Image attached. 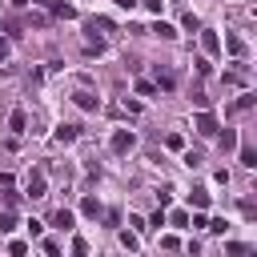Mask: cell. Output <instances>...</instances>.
<instances>
[{
    "mask_svg": "<svg viewBox=\"0 0 257 257\" xmlns=\"http://www.w3.org/2000/svg\"><path fill=\"white\" fill-rule=\"evenodd\" d=\"M24 189H28V197H32V201L48 197V181H44V169H32V173H28V185H24Z\"/></svg>",
    "mask_w": 257,
    "mask_h": 257,
    "instance_id": "1",
    "label": "cell"
},
{
    "mask_svg": "<svg viewBox=\"0 0 257 257\" xmlns=\"http://www.w3.org/2000/svg\"><path fill=\"white\" fill-rule=\"evenodd\" d=\"M197 133H201V137H217V133H221V124H217V116H213L209 108L197 112Z\"/></svg>",
    "mask_w": 257,
    "mask_h": 257,
    "instance_id": "2",
    "label": "cell"
},
{
    "mask_svg": "<svg viewBox=\"0 0 257 257\" xmlns=\"http://www.w3.org/2000/svg\"><path fill=\"white\" fill-rule=\"evenodd\" d=\"M133 145H137L133 128H116V133H112V153H128Z\"/></svg>",
    "mask_w": 257,
    "mask_h": 257,
    "instance_id": "3",
    "label": "cell"
},
{
    "mask_svg": "<svg viewBox=\"0 0 257 257\" xmlns=\"http://www.w3.org/2000/svg\"><path fill=\"white\" fill-rule=\"evenodd\" d=\"M201 48H205V56H217L221 52V36L213 28H201Z\"/></svg>",
    "mask_w": 257,
    "mask_h": 257,
    "instance_id": "4",
    "label": "cell"
},
{
    "mask_svg": "<svg viewBox=\"0 0 257 257\" xmlns=\"http://www.w3.org/2000/svg\"><path fill=\"white\" fill-rule=\"evenodd\" d=\"M52 225H56V229H64V233H72V225H76L72 209H56V213H52Z\"/></svg>",
    "mask_w": 257,
    "mask_h": 257,
    "instance_id": "5",
    "label": "cell"
},
{
    "mask_svg": "<svg viewBox=\"0 0 257 257\" xmlns=\"http://www.w3.org/2000/svg\"><path fill=\"white\" fill-rule=\"evenodd\" d=\"M8 128H12V133H24V128H28V112H24V108H12V116H8Z\"/></svg>",
    "mask_w": 257,
    "mask_h": 257,
    "instance_id": "6",
    "label": "cell"
},
{
    "mask_svg": "<svg viewBox=\"0 0 257 257\" xmlns=\"http://www.w3.org/2000/svg\"><path fill=\"white\" fill-rule=\"evenodd\" d=\"M225 48H229L233 56H245V40H241L237 32H225Z\"/></svg>",
    "mask_w": 257,
    "mask_h": 257,
    "instance_id": "7",
    "label": "cell"
},
{
    "mask_svg": "<svg viewBox=\"0 0 257 257\" xmlns=\"http://www.w3.org/2000/svg\"><path fill=\"white\" fill-rule=\"evenodd\" d=\"M72 100H76V104H80V108H84V112H96V108H100V100H96V96H92V92H76V96H72Z\"/></svg>",
    "mask_w": 257,
    "mask_h": 257,
    "instance_id": "8",
    "label": "cell"
},
{
    "mask_svg": "<svg viewBox=\"0 0 257 257\" xmlns=\"http://www.w3.org/2000/svg\"><path fill=\"white\" fill-rule=\"evenodd\" d=\"M217 145H221V153H233V149H237V133H233V128L217 133Z\"/></svg>",
    "mask_w": 257,
    "mask_h": 257,
    "instance_id": "9",
    "label": "cell"
},
{
    "mask_svg": "<svg viewBox=\"0 0 257 257\" xmlns=\"http://www.w3.org/2000/svg\"><path fill=\"white\" fill-rule=\"evenodd\" d=\"M80 213H84V217H100L104 209H100V201H96V197H84V201H80Z\"/></svg>",
    "mask_w": 257,
    "mask_h": 257,
    "instance_id": "10",
    "label": "cell"
},
{
    "mask_svg": "<svg viewBox=\"0 0 257 257\" xmlns=\"http://www.w3.org/2000/svg\"><path fill=\"white\" fill-rule=\"evenodd\" d=\"M241 165L245 169H257V145H241Z\"/></svg>",
    "mask_w": 257,
    "mask_h": 257,
    "instance_id": "11",
    "label": "cell"
},
{
    "mask_svg": "<svg viewBox=\"0 0 257 257\" xmlns=\"http://www.w3.org/2000/svg\"><path fill=\"white\" fill-rule=\"evenodd\" d=\"M48 8H52L56 16H64V20H76V8H72V4H60V0H52Z\"/></svg>",
    "mask_w": 257,
    "mask_h": 257,
    "instance_id": "12",
    "label": "cell"
},
{
    "mask_svg": "<svg viewBox=\"0 0 257 257\" xmlns=\"http://www.w3.org/2000/svg\"><path fill=\"white\" fill-rule=\"evenodd\" d=\"M149 32H157L161 40H173V36H177V28H173V24H165V20H157V24L149 28Z\"/></svg>",
    "mask_w": 257,
    "mask_h": 257,
    "instance_id": "13",
    "label": "cell"
},
{
    "mask_svg": "<svg viewBox=\"0 0 257 257\" xmlns=\"http://www.w3.org/2000/svg\"><path fill=\"white\" fill-rule=\"evenodd\" d=\"M253 104H257V96H253V92H241V96L233 100V112H245V108H253Z\"/></svg>",
    "mask_w": 257,
    "mask_h": 257,
    "instance_id": "14",
    "label": "cell"
},
{
    "mask_svg": "<svg viewBox=\"0 0 257 257\" xmlns=\"http://www.w3.org/2000/svg\"><path fill=\"white\" fill-rule=\"evenodd\" d=\"M189 205H193V209H209V193H205V189H193V193H189Z\"/></svg>",
    "mask_w": 257,
    "mask_h": 257,
    "instance_id": "15",
    "label": "cell"
},
{
    "mask_svg": "<svg viewBox=\"0 0 257 257\" xmlns=\"http://www.w3.org/2000/svg\"><path fill=\"white\" fill-rule=\"evenodd\" d=\"M157 88L173 92V88H177V76H173V72H157Z\"/></svg>",
    "mask_w": 257,
    "mask_h": 257,
    "instance_id": "16",
    "label": "cell"
},
{
    "mask_svg": "<svg viewBox=\"0 0 257 257\" xmlns=\"http://www.w3.org/2000/svg\"><path fill=\"white\" fill-rule=\"evenodd\" d=\"M225 257H249V249L241 241H225Z\"/></svg>",
    "mask_w": 257,
    "mask_h": 257,
    "instance_id": "17",
    "label": "cell"
},
{
    "mask_svg": "<svg viewBox=\"0 0 257 257\" xmlns=\"http://www.w3.org/2000/svg\"><path fill=\"white\" fill-rule=\"evenodd\" d=\"M16 229V217H12V209H0V233H12Z\"/></svg>",
    "mask_w": 257,
    "mask_h": 257,
    "instance_id": "18",
    "label": "cell"
},
{
    "mask_svg": "<svg viewBox=\"0 0 257 257\" xmlns=\"http://www.w3.org/2000/svg\"><path fill=\"white\" fill-rule=\"evenodd\" d=\"M56 141H64V145L76 141V124H60V128H56Z\"/></svg>",
    "mask_w": 257,
    "mask_h": 257,
    "instance_id": "19",
    "label": "cell"
},
{
    "mask_svg": "<svg viewBox=\"0 0 257 257\" xmlns=\"http://www.w3.org/2000/svg\"><path fill=\"white\" fill-rule=\"evenodd\" d=\"M72 257H88V241L84 237H72Z\"/></svg>",
    "mask_w": 257,
    "mask_h": 257,
    "instance_id": "20",
    "label": "cell"
},
{
    "mask_svg": "<svg viewBox=\"0 0 257 257\" xmlns=\"http://www.w3.org/2000/svg\"><path fill=\"white\" fill-rule=\"evenodd\" d=\"M169 221H173V225H177V229H189V213H185V209H177V213H173V217H169Z\"/></svg>",
    "mask_w": 257,
    "mask_h": 257,
    "instance_id": "21",
    "label": "cell"
},
{
    "mask_svg": "<svg viewBox=\"0 0 257 257\" xmlns=\"http://www.w3.org/2000/svg\"><path fill=\"white\" fill-rule=\"evenodd\" d=\"M120 245H124V249L133 253V249H137V233H128V229H120Z\"/></svg>",
    "mask_w": 257,
    "mask_h": 257,
    "instance_id": "22",
    "label": "cell"
},
{
    "mask_svg": "<svg viewBox=\"0 0 257 257\" xmlns=\"http://www.w3.org/2000/svg\"><path fill=\"white\" fill-rule=\"evenodd\" d=\"M225 229H229L225 217H213V221H209V233H225Z\"/></svg>",
    "mask_w": 257,
    "mask_h": 257,
    "instance_id": "23",
    "label": "cell"
},
{
    "mask_svg": "<svg viewBox=\"0 0 257 257\" xmlns=\"http://www.w3.org/2000/svg\"><path fill=\"white\" fill-rule=\"evenodd\" d=\"M44 253H48V257H60V241H52V237H44Z\"/></svg>",
    "mask_w": 257,
    "mask_h": 257,
    "instance_id": "24",
    "label": "cell"
},
{
    "mask_svg": "<svg viewBox=\"0 0 257 257\" xmlns=\"http://www.w3.org/2000/svg\"><path fill=\"white\" fill-rule=\"evenodd\" d=\"M185 28H189V32H201V20H197L193 12H185Z\"/></svg>",
    "mask_w": 257,
    "mask_h": 257,
    "instance_id": "25",
    "label": "cell"
},
{
    "mask_svg": "<svg viewBox=\"0 0 257 257\" xmlns=\"http://www.w3.org/2000/svg\"><path fill=\"white\" fill-rule=\"evenodd\" d=\"M137 92H141V96H153V92H157V84H149V80H137Z\"/></svg>",
    "mask_w": 257,
    "mask_h": 257,
    "instance_id": "26",
    "label": "cell"
},
{
    "mask_svg": "<svg viewBox=\"0 0 257 257\" xmlns=\"http://www.w3.org/2000/svg\"><path fill=\"white\" fill-rule=\"evenodd\" d=\"M165 145H169V149H185V141H181V133H169V137H165Z\"/></svg>",
    "mask_w": 257,
    "mask_h": 257,
    "instance_id": "27",
    "label": "cell"
},
{
    "mask_svg": "<svg viewBox=\"0 0 257 257\" xmlns=\"http://www.w3.org/2000/svg\"><path fill=\"white\" fill-rule=\"evenodd\" d=\"M8 253H12V257H24V253H28V245H24V241H12V245H8Z\"/></svg>",
    "mask_w": 257,
    "mask_h": 257,
    "instance_id": "28",
    "label": "cell"
},
{
    "mask_svg": "<svg viewBox=\"0 0 257 257\" xmlns=\"http://www.w3.org/2000/svg\"><path fill=\"white\" fill-rule=\"evenodd\" d=\"M28 233H32V237H40V233H44V221H36V217H32V221H28Z\"/></svg>",
    "mask_w": 257,
    "mask_h": 257,
    "instance_id": "29",
    "label": "cell"
},
{
    "mask_svg": "<svg viewBox=\"0 0 257 257\" xmlns=\"http://www.w3.org/2000/svg\"><path fill=\"white\" fill-rule=\"evenodd\" d=\"M161 245H165V249H181V241H177L173 233H165V237H161Z\"/></svg>",
    "mask_w": 257,
    "mask_h": 257,
    "instance_id": "30",
    "label": "cell"
},
{
    "mask_svg": "<svg viewBox=\"0 0 257 257\" xmlns=\"http://www.w3.org/2000/svg\"><path fill=\"white\" fill-rule=\"evenodd\" d=\"M4 60H8V40L0 36V64H4Z\"/></svg>",
    "mask_w": 257,
    "mask_h": 257,
    "instance_id": "31",
    "label": "cell"
},
{
    "mask_svg": "<svg viewBox=\"0 0 257 257\" xmlns=\"http://www.w3.org/2000/svg\"><path fill=\"white\" fill-rule=\"evenodd\" d=\"M112 4H120V8H137V0H112Z\"/></svg>",
    "mask_w": 257,
    "mask_h": 257,
    "instance_id": "32",
    "label": "cell"
},
{
    "mask_svg": "<svg viewBox=\"0 0 257 257\" xmlns=\"http://www.w3.org/2000/svg\"><path fill=\"white\" fill-rule=\"evenodd\" d=\"M8 4H12V8H24V4H28V0H8Z\"/></svg>",
    "mask_w": 257,
    "mask_h": 257,
    "instance_id": "33",
    "label": "cell"
},
{
    "mask_svg": "<svg viewBox=\"0 0 257 257\" xmlns=\"http://www.w3.org/2000/svg\"><path fill=\"white\" fill-rule=\"evenodd\" d=\"M253 193H257V185H253Z\"/></svg>",
    "mask_w": 257,
    "mask_h": 257,
    "instance_id": "34",
    "label": "cell"
},
{
    "mask_svg": "<svg viewBox=\"0 0 257 257\" xmlns=\"http://www.w3.org/2000/svg\"><path fill=\"white\" fill-rule=\"evenodd\" d=\"M249 257H257V253H249Z\"/></svg>",
    "mask_w": 257,
    "mask_h": 257,
    "instance_id": "35",
    "label": "cell"
}]
</instances>
